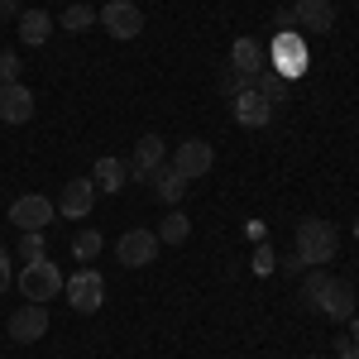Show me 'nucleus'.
<instances>
[{"instance_id":"f8f14e48","label":"nucleus","mask_w":359,"mask_h":359,"mask_svg":"<svg viewBox=\"0 0 359 359\" xmlns=\"http://www.w3.org/2000/svg\"><path fill=\"white\" fill-rule=\"evenodd\" d=\"M230 111H235V120H240L245 130H259V125H269V120H273V101H269L264 91H254V86H249V91H240V96L230 101Z\"/></svg>"},{"instance_id":"423d86ee","label":"nucleus","mask_w":359,"mask_h":359,"mask_svg":"<svg viewBox=\"0 0 359 359\" xmlns=\"http://www.w3.org/2000/svg\"><path fill=\"white\" fill-rule=\"evenodd\" d=\"M115 259H120L125 269H144V264H154V259H158V235L144 230V225L125 230V235L115 240Z\"/></svg>"},{"instance_id":"9b49d317","label":"nucleus","mask_w":359,"mask_h":359,"mask_svg":"<svg viewBox=\"0 0 359 359\" xmlns=\"http://www.w3.org/2000/svg\"><path fill=\"white\" fill-rule=\"evenodd\" d=\"M91 201H96V182H91V177H72V182H62V196H57V216H67V221H82L86 211H91Z\"/></svg>"},{"instance_id":"0eeeda50","label":"nucleus","mask_w":359,"mask_h":359,"mask_svg":"<svg viewBox=\"0 0 359 359\" xmlns=\"http://www.w3.org/2000/svg\"><path fill=\"white\" fill-rule=\"evenodd\" d=\"M269 67H273L278 77H287V82L306 72V48H302V39H297L292 29H287V34H278L273 43H269Z\"/></svg>"},{"instance_id":"473e14b6","label":"nucleus","mask_w":359,"mask_h":359,"mask_svg":"<svg viewBox=\"0 0 359 359\" xmlns=\"http://www.w3.org/2000/svg\"><path fill=\"white\" fill-rule=\"evenodd\" d=\"M311 359H321V355H311Z\"/></svg>"},{"instance_id":"9d476101","label":"nucleus","mask_w":359,"mask_h":359,"mask_svg":"<svg viewBox=\"0 0 359 359\" xmlns=\"http://www.w3.org/2000/svg\"><path fill=\"white\" fill-rule=\"evenodd\" d=\"M43 331H48V306L43 302H25L10 316V340H15V345H34Z\"/></svg>"},{"instance_id":"39448f33","label":"nucleus","mask_w":359,"mask_h":359,"mask_svg":"<svg viewBox=\"0 0 359 359\" xmlns=\"http://www.w3.org/2000/svg\"><path fill=\"white\" fill-rule=\"evenodd\" d=\"M96 20L106 25V34H111V39L130 43L139 29H144V10H139L135 0H106V5L96 10Z\"/></svg>"},{"instance_id":"7c9ffc66","label":"nucleus","mask_w":359,"mask_h":359,"mask_svg":"<svg viewBox=\"0 0 359 359\" xmlns=\"http://www.w3.org/2000/svg\"><path fill=\"white\" fill-rule=\"evenodd\" d=\"M350 345H359V316H350Z\"/></svg>"},{"instance_id":"a211bd4d","label":"nucleus","mask_w":359,"mask_h":359,"mask_svg":"<svg viewBox=\"0 0 359 359\" xmlns=\"http://www.w3.org/2000/svg\"><path fill=\"white\" fill-rule=\"evenodd\" d=\"M91 182H96L101 192H120V187L130 182V163H120V158H96V168H91Z\"/></svg>"},{"instance_id":"1a4fd4ad","label":"nucleus","mask_w":359,"mask_h":359,"mask_svg":"<svg viewBox=\"0 0 359 359\" xmlns=\"http://www.w3.org/2000/svg\"><path fill=\"white\" fill-rule=\"evenodd\" d=\"M211 163H216V154H211V144H206V139H182V144L172 149V168H177L187 182H192V177H206Z\"/></svg>"},{"instance_id":"ddd939ff","label":"nucleus","mask_w":359,"mask_h":359,"mask_svg":"<svg viewBox=\"0 0 359 359\" xmlns=\"http://www.w3.org/2000/svg\"><path fill=\"white\" fill-rule=\"evenodd\" d=\"M34 115V91L25 82H5L0 86V120L5 125H25Z\"/></svg>"},{"instance_id":"2eb2a0df","label":"nucleus","mask_w":359,"mask_h":359,"mask_svg":"<svg viewBox=\"0 0 359 359\" xmlns=\"http://www.w3.org/2000/svg\"><path fill=\"white\" fill-rule=\"evenodd\" d=\"M230 67L235 72H245V77H259L264 67H269V48L259 43V39H235V48H230Z\"/></svg>"},{"instance_id":"5701e85b","label":"nucleus","mask_w":359,"mask_h":359,"mask_svg":"<svg viewBox=\"0 0 359 359\" xmlns=\"http://www.w3.org/2000/svg\"><path fill=\"white\" fill-rule=\"evenodd\" d=\"M96 25V10L91 5H67L62 10V29H72V34H82V29Z\"/></svg>"},{"instance_id":"20e7f679","label":"nucleus","mask_w":359,"mask_h":359,"mask_svg":"<svg viewBox=\"0 0 359 359\" xmlns=\"http://www.w3.org/2000/svg\"><path fill=\"white\" fill-rule=\"evenodd\" d=\"M62 292H67L72 311L91 316V311H101V302H106V278L96 273V269H77V273L62 283Z\"/></svg>"},{"instance_id":"6ab92c4d","label":"nucleus","mask_w":359,"mask_h":359,"mask_svg":"<svg viewBox=\"0 0 359 359\" xmlns=\"http://www.w3.org/2000/svg\"><path fill=\"white\" fill-rule=\"evenodd\" d=\"M48 34H53V15H48V10H20V39H25V43L39 48Z\"/></svg>"},{"instance_id":"6e6552de","label":"nucleus","mask_w":359,"mask_h":359,"mask_svg":"<svg viewBox=\"0 0 359 359\" xmlns=\"http://www.w3.org/2000/svg\"><path fill=\"white\" fill-rule=\"evenodd\" d=\"M57 216V206L48 201V196H39V192H25V196H15L10 201V225L25 235V230H43V225Z\"/></svg>"},{"instance_id":"a878e982","label":"nucleus","mask_w":359,"mask_h":359,"mask_svg":"<svg viewBox=\"0 0 359 359\" xmlns=\"http://www.w3.org/2000/svg\"><path fill=\"white\" fill-rule=\"evenodd\" d=\"M20 82V53H0V86Z\"/></svg>"},{"instance_id":"c85d7f7f","label":"nucleus","mask_w":359,"mask_h":359,"mask_svg":"<svg viewBox=\"0 0 359 359\" xmlns=\"http://www.w3.org/2000/svg\"><path fill=\"white\" fill-rule=\"evenodd\" d=\"M273 25H278V29H283V34H287V29L297 25V15H292V10H278V20H273Z\"/></svg>"},{"instance_id":"f03ea898","label":"nucleus","mask_w":359,"mask_h":359,"mask_svg":"<svg viewBox=\"0 0 359 359\" xmlns=\"http://www.w3.org/2000/svg\"><path fill=\"white\" fill-rule=\"evenodd\" d=\"M335 249H340V230L331 221H321V216H306L297 225V259H302L306 269H326L335 259Z\"/></svg>"},{"instance_id":"dca6fc26","label":"nucleus","mask_w":359,"mask_h":359,"mask_svg":"<svg viewBox=\"0 0 359 359\" xmlns=\"http://www.w3.org/2000/svg\"><path fill=\"white\" fill-rule=\"evenodd\" d=\"M292 15H297V25L311 29V34H331L335 29V5L331 0H297Z\"/></svg>"},{"instance_id":"7ed1b4c3","label":"nucleus","mask_w":359,"mask_h":359,"mask_svg":"<svg viewBox=\"0 0 359 359\" xmlns=\"http://www.w3.org/2000/svg\"><path fill=\"white\" fill-rule=\"evenodd\" d=\"M15 283H20V292H25L29 302H43V306H48L57 292H62V283H67V278H62V269H57L53 259H34V264L20 269Z\"/></svg>"},{"instance_id":"aec40b11","label":"nucleus","mask_w":359,"mask_h":359,"mask_svg":"<svg viewBox=\"0 0 359 359\" xmlns=\"http://www.w3.org/2000/svg\"><path fill=\"white\" fill-rule=\"evenodd\" d=\"M192 235V221L177 211V206H168V216H163V225H158V245H182Z\"/></svg>"},{"instance_id":"bb28decb","label":"nucleus","mask_w":359,"mask_h":359,"mask_svg":"<svg viewBox=\"0 0 359 359\" xmlns=\"http://www.w3.org/2000/svg\"><path fill=\"white\" fill-rule=\"evenodd\" d=\"M5 287H10V254L0 249V297H5Z\"/></svg>"},{"instance_id":"b1692460","label":"nucleus","mask_w":359,"mask_h":359,"mask_svg":"<svg viewBox=\"0 0 359 359\" xmlns=\"http://www.w3.org/2000/svg\"><path fill=\"white\" fill-rule=\"evenodd\" d=\"M20 259H25V264H34V259H48L43 230H25V235H20Z\"/></svg>"},{"instance_id":"4468645a","label":"nucleus","mask_w":359,"mask_h":359,"mask_svg":"<svg viewBox=\"0 0 359 359\" xmlns=\"http://www.w3.org/2000/svg\"><path fill=\"white\" fill-rule=\"evenodd\" d=\"M158 168H163V139H158V135H144L135 144V154H130V177L149 182Z\"/></svg>"},{"instance_id":"2f4dec72","label":"nucleus","mask_w":359,"mask_h":359,"mask_svg":"<svg viewBox=\"0 0 359 359\" xmlns=\"http://www.w3.org/2000/svg\"><path fill=\"white\" fill-rule=\"evenodd\" d=\"M355 240H359V221H355Z\"/></svg>"},{"instance_id":"4be33fe9","label":"nucleus","mask_w":359,"mask_h":359,"mask_svg":"<svg viewBox=\"0 0 359 359\" xmlns=\"http://www.w3.org/2000/svg\"><path fill=\"white\" fill-rule=\"evenodd\" d=\"M96 254H101V230H77V235H72V259H96Z\"/></svg>"},{"instance_id":"c756f323","label":"nucleus","mask_w":359,"mask_h":359,"mask_svg":"<svg viewBox=\"0 0 359 359\" xmlns=\"http://www.w3.org/2000/svg\"><path fill=\"white\" fill-rule=\"evenodd\" d=\"M340 359H359V345H345V335H340Z\"/></svg>"},{"instance_id":"f257e3e1","label":"nucleus","mask_w":359,"mask_h":359,"mask_svg":"<svg viewBox=\"0 0 359 359\" xmlns=\"http://www.w3.org/2000/svg\"><path fill=\"white\" fill-rule=\"evenodd\" d=\"M355 287L345 283V278H331L326 269H316V273H306L302 283V306L306 311H316V316H331V321H350L355 316Z\"/></svg>"},{"instance_id":"412c9836","label":"nucleus","mask_w":359,"mask_h":359,"mask_svg":"<svg viewBox=\"0 0 359 359\" xmlns=\"http://www.w3.org/2000/svg\"><path fill=\"white\" fill-rule=\"evenodd\" d=\"M254 91H264V96H269V101H283V96H287V77H278L273 67H264V72H259V77H254Z\"/></svg>"},{"instance_id":"f3484780","label":"nucleus","mask_w":359,"mask_h":359,"mask_svg":"<svg viewBox=\"0 0 359 359\" xmlns=\"http://www.w3.org/2000/svg\"><path fill=\"white\" fill-rule=\"evenodd\" d=\"M149 182H154V196H158L163 206H177V201H182V192H187V177H182L172 163H163L154 177H149Z\"/></svg>"},{"instance_id":"cd10ccee","label":"nucleus","mask_w":359,"mask_h":359,"mask_svg":"<svg viewBox=\"0 0 359 359\" xmlns=\"http://www.w3.org/2000/svg\"><path fill=\"white\" fill-rule=\"evenodd\" d=\"M0 20H20V0H0Z\"/></svg>"},{"instance_id":"393cba45","label":"nucleus","mask_w":359,"mask_h":359,"mask_svg":"<svg viewBox=\"0 0 359 359\" xmlns=\"http://www.w3.org/2000/svg\"><path fill=\"white\" fill-rule=\"evenodd\" d=\"M249 86H254V77H245V72H235V67H225V72H221V91L230 96V101H235L240 91H249Z\"/></svg>"}]
</instances>
